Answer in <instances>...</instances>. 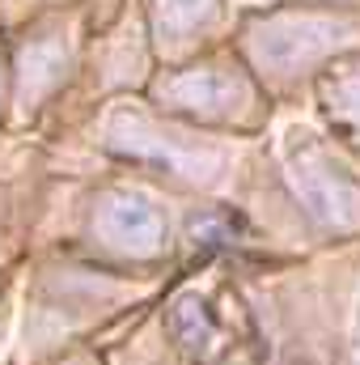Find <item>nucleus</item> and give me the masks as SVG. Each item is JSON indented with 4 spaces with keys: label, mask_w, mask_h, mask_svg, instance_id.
Here are the masks:
<instances>
[{
    "label": "nucleus",
    "mask_w": 360,
    "mask_h": 365,
    "mask_svg": "<svg viewBox=\"0 0 360 365\" xmlns=\"http://www.w3.org/2000/svg\"><path fill=\"white\" fill-rule=\"evenodd\" d=\"M352 38V26L322 13H280L250 30V56L268 73H301Z\"/></svg>",
    "instance_id": "f257e3e1"
},
{
    "label": "nucleus",
    "mask_w": 360,
    "mask_h": 365,
    "mask_svg": "<svg viewBox=\"0 0 360 365\" xmlns=\"http://www.w3.org/2000/svg\"><path fill=\"white\" fill-rule=\"evenodd\" d=\"M288 182L322 230H339V234L360 230V182L348 170H339L322 149L314 145L292 149Z\"/></svg>",
    "instance_id": "f03ea898"
},
{
    "label": "nucleus",
    "mask_w": 360,
    "mask_h": 365,
    "mask_svg": "<svg viewBox=\"0 0 360 365\" xmlns=\"http://www.w3.org/2000/svg\"><path fill=\"white\" fill-rule=\"evenodd\" d=\"M110 145L132 153V158L157 162V166H166L174 175H186L195 182H216V175L225 170V153L199 149V145H191L182 136H170V132H157L140 115H115L110 119Z\"/></svg>",
    "instance_id": "7ed1b4c3"
},
{
    "label": "nucleus",
    "mask_w": 360,
    "mask_h": 365,
    "mask_svg": "<svg viewBox=\"0 0 360 365\" xmlns=\"http://www.w3.org/2000/svg\"><path fill=\"white\" fill-rule=\"evenodd\" d=\"M97 234L106 238V247L123 251V255H140L153 259L166 247V221L153 208L149 195L140 191H110L97 204Z\"/></svg>",
    "instance_id": "20e7f679"
},
{
    "label": "nucleus",
    "mask_w": 360,
    "mask_h": 365,
    "mask_svg": "<svg viewBox=\"0 0 360 365\" xmlns=\"http://www.w3.org/2000/svg\"><path fill=\"white\" fill-rule=\"evenodd\" d=\"M162 98L179 110H191V115H203V119H225L242 106H250V86L233 73H221V68H191V73H179Z\"/></svg>",
    "instance_id": "39448f33"
},
{
    "label": "nucleus",
    "mask_w": 360,
    "mask_h": 365,
    "mask_svg": "<svg viewBox=\"0 0 360 365\" xmlns=\"http://www.w3.org/2000/svg\"><path fill=\"white\" fill-rule=\"evenodd\" d=\"M221 13V0H153V34L162 47H179L191 34L208 30Z\"/></svg>",
    "instance_id": "423d86ee"
},
{
    "label": "nucleus",
    "mask_w": 360,
    "mask_h": 365,
    "mask_svg": "<svg viewBox=\"0 0 360 365\" xmlns=\"http://www.w3.org/2000/svg\"><path fill=\"white\" fill-rule=\"evenodd\" d=\"M21 68V102H38L43 93H51L64 81V68H68V47L60 38H38L21 51L17 60Z\"/></svg>",
    "instance_id": "0eeeda50"
},
{
    "label": "nucleus",
    "mask_w": 360,
    "mask_h": 365,
    "mask_svg": "<svg viewBox=\"0 0 360 365\" xmlns=\"http://www.w3.org/2000/svg\"><path fill=\"white\" fill-rule=\"evenodd\" d=\"M322 98L331 119L360 145V64H344L339 73H331L322 81Z\"/></svg>",
    "instance_id": "6e6552de"
},
{
    "label": "nucleus",
    "mask_w": 360,
    "mask_h": 365,
    "mask_svg": "<svg viewBox=\"0 0 360 365\" xmlns=\"http://www.w3.org/2000/svg\"><path fill=\"white\" fill-rule=\"evenodd\" d=\"M170 331H174V340H179L182 349H191V353H203V349H212V340H216L212 314H208V306H203L199 297H179V302H174V310H170Z\"/></svg>",
    "instance_id": "1a4fd4ad"
},
{
    "label": "nucleus",
    "mask_w": 360,
    "mask_h": 365,
    "mask_svg": "<svg viewBox=\"0 0 360 365\" xmlns=\"http://www.w3.org/2000/svg\"><path fill=\"white\" fill-rule=\"evenodd\" d=\"M191 238L203 242V247H225V242H229V230H225L221 221H195V225H191Z\"/></svg>",
    "instance_id": "9d476101"
},
{
    "label": "nucleus",
    "mask_w": 360,
    "mask_h": 365,
    "mask_svg": "<svg viewBox=\"0 0 360 365\" xmlns=\"http://www.w3.org/2000/svg\"><path fill=\"white\" fill-rule=\"evenodd\" d=\"M352 365H360V314H356V336H352Z\"/></svg>",
    "instance_id": "9b49d317"
}]
</instances>
